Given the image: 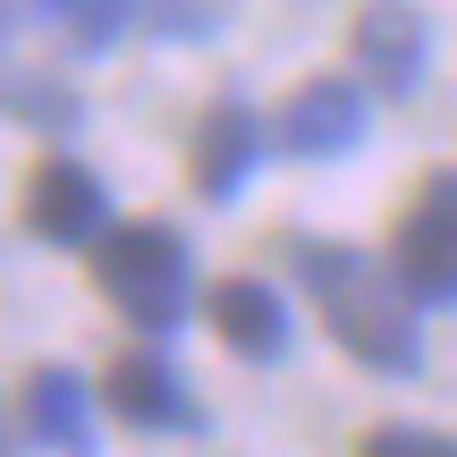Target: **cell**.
<instances>
[{"label":"cell","instance_id":"1","mask_svg":"<svg viewBox=\"0 0 457 457\" xmlns=\"http://www.w3.org/2000/svg\"><path fill=\"white\" fill-rule=\"evenodd\" d=\"M288 254H296V271H305L313 305H322L330 339H339L364 373H390V381L424 373V322H415L424 296L398 279V262L347 254V245H313V237H288Z\"/></svg>","mask_w":457,"mask_h":457},{"label":"cell","instance_id":"2","mask_svg":"<svg viewBox=\"0 0 457 457\" xmlns=\"http://www.w3.org/2000/svg\"><path fill=\"white\" fill-rule=\"evenodd\" d=\"M94 288L111 296L136 330L170 339V330L195 313V262H187L179 228H162V220H119V228H102V245H94Z\"/></svg>","mask_w":457,"mask_h":457},{"label":"cell","instance_id":"3","mask_svg":"<svg viewBox=\"0 0 457 457\" xmlns=\"http://www.w3.org/2000/svg\"><path fill=\"white\" fill-rule=\"evenodd\" d=\"M390 262L424 305H457V170H432L390 228Z\"/></svg>","mask_w":457,"mask_h":457},{"label":"cell","instance_id":"4","mask_svg":"<svg viewBox=\"0 0 457 457\" xmlns=\"http://www.w3.org/2000/svg\"><path fill=\"white\" fill-rule=\"evenodd\" d=\"M364 145V94L347 77H313L288 94V111H279V153H296V162H339V153Z\"/></svg>","mask_w":457,"mask_h":457},{"label":"cell","instance_id":"5","mask_svg":"<svg viewBox=\"0 0 457 457\" xmlns=\"http://www.w3.org/2000/svg\"><path fill=\"white\" fill-rule=\"evenodd\" d=\"M26 228L43 245H102L111 228V204H102V179L85 162H43L26 187Z\"/></svg>","mask_w":457,"mask_h":457},{"label":"cell","instance_id":"6","mask_svg":"<svg viewBox=\"0 0 457 457\" xmlns=\"http://www.w3.org/2000/svg\"><path fill=\"white\" fill-rule=\"evenodd\" d=\"M262 162V119L245 111V102H212L195 128V153H187V179H195L204 204H237V187L254 179Z\"/></svg>","mask_w":457,"mask_h":457},{"label":"cell","instance_id":"7","mask_svg":"<svg viewBox=\"0 0 457 457\" xmlns=\"http://www.w3.org/2000/svg\"><path fill=\"white\" fill-rule=\"evenodd\" d=\"M102 407L119 415L128 432H195V398H187V381L170 373L162 356H119L111 381H102Z\"/></svg>","mask_w":457,"mask_h":457},{"label":"cell","instance_id":"8","mask_svg":"<svg viewBox=\"0 0 457 457\" xmlns=\"http://www.w3.org/2000/svg\"><path fill=\"white\" fill-rule=\"evenodd\" d=\"M212 330H220L228 356H245V364H279L288 356V305H279V288L254 279V271H228L212 288Z\"/></svg>","mask_w":457,"mask_h":457},{"label":"cell","instance_id":"9","mask_svg":"<svg viewBox=\"0 0 457 457\" xmlns=\"http://www.w3.org/2000/svg\"><path fill=\"white\" fill-rule=\"evenodd\" d=\"M356 60L381 94H415L424 85V9L415 0H364L356 17Z\"/></svg>","mask_w":457,"mask_h":457},{"label":"cell","instance_id":"10","mask_svg":"<svg viewBox=\"0 0 457 457\" xmlns=\"http://www.w3.org/2000/svg\"><path fill=\"white\" fill-rule=\"evenodd\" d=\"M26 432L60 457H102L94 449V398L68 364H34L26 373Z\"/></svg>","mask_w":457,"mask_h":457},{"label":"cell","instance_id":"11","mask_svg":"<svg viewBox=\"0 0 457 457\" xmlns=\"http://www.w3.org/2000/svg\"><path fill=\"white\" fill-rule=\"evenodd\" d=\"M34 17H43L68 51H111L119 34H128L136 0H34Z\"/></svg>","mask_w":457,"mask_h":457},{"label":"cell","instance_id":"12","mask_svg":"<svg viewBox=\"0 0 457 457\" xmlns=\"http://www.w3.org/2000/svg\"><path fill=\"white\" fill-rule=\"evenodd\" d=\"M9 102H17L26 128H77V94L51 85V77H34V68H17V77H9Z\"/></svg>","mask_w":457,"mask_h":457},{"label":"cell","instance_id":"13","mask_svg":"<svg viewBox=\"0 0 457 457\" xmlns=\"http://www.w3.org/2000/svg\"><path fill=\"white\" fill-rule=\"evenodd\" d=\"M136 17H145L162 43H204V34L220 26V0H136Z\"/></svg>","mask_w":457,"mask_h":457},{"label":"cell","instance_id":"14","mask_svg":"<svg viewBox=\"0 0 457 457\" xmlns=\"http://www.w3.org/2000/svg\"><path fill=\"white\" fill-rule=\"evenodd\" d=\"M356 457H457V441L432 432V424H373L356 441Z\"/></svg>","mask_w":457,"mask_h":457}]
</instances>
